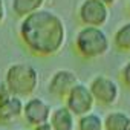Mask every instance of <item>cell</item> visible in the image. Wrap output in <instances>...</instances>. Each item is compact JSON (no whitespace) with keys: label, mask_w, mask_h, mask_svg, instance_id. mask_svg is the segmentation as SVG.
Returning a JSON list of instances; mask_svg holds the SVG:
<instances>
[{"label":"cell","mask_w":130,"mask_h":130,"mask_svg":"<svg viewBox=\"0 0 130 130\" xmlns=\"http://www.w3.org/2000/svg\"><path fill=\"white\" fill-rule=\"evenodd\" d=\"M19 35L31 54L37 57H51L58 54L66 43V25L57 12L41 8L22 19Z\"/></svg>","instance_id":"cell-1"},{"label":"cell","mask_w":130,"mask_h":130,"mask_svg":"<svg viewBox=\"0 0 130 130\" xmlns=\"http://www.w3.org/2000/svg\"><path fill=\"white\" fill-rule=\"evenodd\" d=\"M5 84L11 95L19 98H31L40 84L38 71L29 63H12L5 72Z\"/></svg>","instance_id":"cell-2"},{"label":"cell","mask_w":130,"mask_h":130,"mask_svg":"<svg viewBox=\"0 0 130 130\" xmlns=\"http://www.w3.org/2000/svg\"><path fill=\"white\" fill-rule=\"evenodd\" d=\"M75 49L83 58H100L109 52L110 40L101 28L83 26L75 35Z\"/></svg>","instance_id":"cell-3"},{"label":"cell","mask_w":130,"mask_h":130,"mask_svg":"<svg viewBox=\"0 0 130 130\" xmlns=\"http://www.w3.org/2000/svg\"><path fill=\"white\" fill-rule=\"evenodd\" d=\"M89 89H90V93H92L95 103H98L104 107H110V106L116 104L119 100V86L113 78H110L107 75L93 77L89 83Z\"/></svg>","instance_id":"cell-4"},{"label":"cell","mask_w":130,"mask_h":130,"mask_svg":"<svg viewBox=\"0 0 130 130\" xmlns=\"http://www.w3.org/2000/svg\"><path fill=\"white\" fill-rule=\"evenodd\" d=\"M63 101H64V106L69 109V112H72L75 118H80L83 115L93 112V107H95V100L90 93V89L83 83L75 84Z\"/></svg>","instance_id":"cell-5"},{"label":"cell","mask_w":130,"mask_h":130,"mask_svg":"<svg viewBox=\"0 0 130 130\" xmlns=\"http://www.w3.org/2000/svg\"><path fill=\"white\" fill-rule=\"evenodd\" d=\"M109 15V6L100 0H83L78 8V17L84 23V26L101 28L103 25L107 23Z\"/></svg>","instance_id":"cell-6"},{"label":"cell","mask_w":130,"mask_h":130,"mask_svg":"<svg viewBox=\"0 0 130 130\" xmlns=\"http://www.w3.org/2000/svg\"><path fill=\"white\" fill-rule=\"evenodd\" d=\"M51 112H52V107L49 106L47 101H44L40 96H31L25 101L22 118L28 125L35 127L38 124L47 122L51 118Z\"/></svg>","instance_id":"cell-7"},{"label":"cell","mask_w":130,"mask_h":130,"mask_svg":"<svg viewBox=\"0 0 130 130\" xmlns=\"http://www.w3.org/2000/svg\"><path fill=\"white\" fill-rule=\"evenodd\" d=\"M78 83H80L78 77H77V74L74 71H71V69H58L49 78L47 92L55 98L64 100L66 95L71 92V89Z\"/></svg>","instance_id":"cell-8"},{"label":"cell","mask_w":130,"mask_h":130,"mask_svg":"<svg viewBox=\"0 0 130 130\" xmlns=\"http://www.w3.org/2000/svg\"><path fill=\"white\" fill-rule=\"evenodd\" d=\"M25 101L19 96L11 95L0 106V124H12L23 116Z\"/></svg>","instance_id":"cell-9"},{"label":"cell","mask_w":130,"mask_h":130,"mask_svg":"<svg viewBox=\"0 0 130 130\" xmlns=\"http://www.w3.org/2000/svg\"><path fill=\"white\" fill-rule=\"evenodd\" d=\"M49 122L54 127V130H75L77 128V118L72 115V112H69L66 106L52 109Z\"/></svg>","instance_id":"cell-10"},{"label":"cell","mask_w":130,"mask_h":130,"mask_svg":"<svg viewBox=\"0 0 130 130\" xmlns=\"http://www.w3.org/2000/svg\"><path fill=\"white\" fill-rule=\"evenodd\" d=\"M104 130H130V115L124 110H112L104 116Z\"/></svg>","instance_id":"cell-11"},{"label":"cell","mask_w":130,"mask_h":130,"mask_svg":"<svg viewBox=\"0 0 130 130\" xmlns=\"http://www.w3.org/2000/svg\"><path fill=\"white\" fill-rule=\"evenodd\" d=\"M44 2L46 0H11V8L17 17L25 19V17L40 11L41 6L44 5Z\"/></svg>","instance_id":"cell-12"},{"label":"cell","mask_w":130,"mask_h":130,"mask_svg":"<svg viewBox=\"0 0 130 130\" xmlns=\"http://www.w3.org/2000/svg\"><path fill=\"white\" fill-rule=\"evenodd\" d=\"M75 130H104V118L95 112L83 115L77 119Z\"/></svg>","instance_id":"cell-13"},{"label":"cell","mask_w":130,"mask_h":130,"mask_svg":"<svg viewBox=\"0 0 130 130\" xmlns=\"http://www.w3.org/2000/svg\"><path fill=\"white\" fill-rule=\"evenodd\" d=\"M115 46L122 52H130V22L122 23L113 34Z\"/></svg>","instance_id":"cell-14"},{"label":"cell","mask_w":130,"mask_h":130,"mask_svg":"<svg viewBox=\"0 0 130 130\" xmlns=\"http://www.w3.org/2000/svg\"><path fill=\"white\" fill-rule=\"evenodd\" d=\"M119 77H121V81L122 84L130 89V61H127L124 66L121 68V72H119Z\"/></svg>","instance_id":"cell-15"},{"label":"cell","mask_w":130,"mask_h":130,"mask_svg":"<svg viewBox=\"0 0 130 130\" xmlns=\"http://www.w3.org/2000/svg\"><path fill=\"white\" fill-rule=\"evenodd\" d=\"M9 96H11V93H9V90H8V87H6L5 81H0V106H2Z\"/></svg>","instance_id":"cell-16"},{"label":"cell","mask_w":130,"mask_h":130,"mask_svg":"<svg viewBox=\"0 0 130 130\" xmlns=\"http://www.w3.org/2000/svg\"><path fill=\"white\" fill-rule=\"evenodd\" d=\"M6 17V6H5V0H0V25L3 23Z\"/></svg>","instance_id":"cell-17"},{"label":"cell","mask_w":130,"mask_h":130,"mask_svg":"<svg viewBox=\"0 0 130 130\" xmlns=\"http://www.w3.org/2000/svg\"><path fill=\"white\" fill-rule=\"evenodd\" d=\"M32 130H54V127L51 125V122H43V124H38L35 127H32Z\"/></svg>","instance_id":"cell-18"},{"label":"cell","mask_w":130,"mask_h":130,"mask_svg":"<svg viewBox=\"0 0 130 130\" xmlns=\"http://www.w3.org/2000/svg\"><path fill=\"white\" fill-rule=\"evenodd\" d=\"M100 2H103L104 5H107V6H109V5H112V3H115V2H116V0H100Z\"/></svg>","instance_id":"cell-19"},{"label":"cell","mask_w":130,"mask_h":130,"mask_svg":"<svg viewBox=\"0 0 130 130\" xmlns=\"http://www.w3.org/2000/svg\"><path fill=\"white\" fill-rule=\"evenodd\" d=\"M128 11H130V0H128Z\"/></svg>","instance_id":"cell-20"}]
</instances>
